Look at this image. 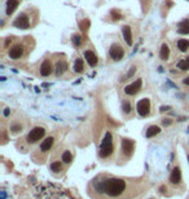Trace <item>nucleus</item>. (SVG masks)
Masks as SVG:
<instances>
[{
    "instance_id": "obj_30",
    "label": "nucleus",
    "mask_w": 189,
    "mask_h": 199,
    "mask_svg": "<svg viewBox=\"0 0 189 199\" xmlns=\"http://www.w3.org/2000/svg\"><path fill=\"white\" fill-rule=\"evenodd\" d=\"M112 16H113V19H121V14L117 13V10H112Z\"/></svg>"
},
{
    "instance_id": "obj_22",
    "label": "nucleus",
    "mask_w": 189,
    "mask_h": 199,
    "mask_svg": "<svg viewBox=\"0 0 189 199\" xmlns=\"http://www.w3.org/2000/svg\"><path fill=\"white\" fill-rule=\"evenodd\" d=\"M73 161V155L70 151H65L64 154H62V162L66 163V164H69V163H71Z\"/></svg>"
},
{
    "instance_id": "obj_29",
    "label": "nucleus",
    "mask_w": 189,
    "mask_h": 199,
    "mask_svg": "<svg viewBox=\"0 0 189 199\" xmlns=\"http://www.w3.org/2000/svg\"><path fill=\"white\" fill-rule=\"evenodd\" d=\"M135 72H136V66H132L131 70H129V72L127 74V78H128V79H129V78H132V76H133V74H135Z\"/></svg>"
},
{
    "instance_id": "obj_26",
    "label": "nucleus",
    "mask_w": 189,
    "mask_h": 199,
    "mask_svg": "<svg viewBox=\"0 0 189 199\" xmlns=\"http://www.w3.org/2000/svg\"><path fill=\"white\" fill-rule=\"evenodd\" d=\"M73 43H74V45L79 47V45L82 44V38H80V35H74V36H73Z\"/></svg>"
},
{
    "instance_id": "obj_20",
    "label": "nucleus",
    "mask_w": 189,
    "mask_h": 199,
    "mask_svg": "<svg viewBox=\"0 0 189 199\" xmlns=\"http://www.w3.org/2000/svg\"><path fill=\"white\" fill-rule=\"evenodd\" d=\"M83 70H84V62L82 58H77L75 62H74V71L78 72V74H80V72H83Z\"/></svg>"
},
{
    "instance_id": "obj_10",
    "label": "nucleus",
    "mask_w": 189,
    "mask_h": 199,
    "mask_svg": "<svg viewBox=\"0 0 189 199\" xmlns=\"http://www.w3.org/2000/svg\"><path fill=\"white\" fill-rule=\"evenodd\" d=\"M23 54V47L22 45H14L13 48H12L9 50V57L12 58V60H18V58H21Z\"/></svg>"
},
{
    "instance_id": "obj_31",
    "label": "nucleus",
    "mask_w": 189,
    "mask_h": 199,
    "mask_svg": "<svg viewBox=\"0 0 189 199\" xmlns=\"http://www.w3.org/2000/svg\"><path fill=\"white\" fill-rule=\"evenodd\" d=\"M163 124H164V126H170V124H171V120H170V119H164V120H163Z\"/></svg>"
},
{
    "instance_id": "obj_11",
    "label": "nucleus",
    "mask_w": 189,
    "mask_h": 199,
    "mask_svg": "<svg viewBox=\"0 0 189 199\" xmlns=\"http://www.w3.org/2000/svg\"><path fill=\"white\" fill-rule=\"evenodd\" d=\"M84 58L87 60L88 65L91 66V67H94V66L97 65V62H98L97 56L92 52V50H86V52H84Z\"/></svg>"
},
{
    "instance_id": "obj_35",
    "label": "nucleus",
    "mask_w": 189,
    "mask_h": 199,
    "mask_svg": "<svg viewBox=\"0 0 189 199\" xmlns=\"http://www.w3.org/2000/svg\"><path fill=\"white\" fill-rule=\"evenodd\" d=\"M168 109H170V107H166V106H162V107H161V111H166V110H168Z\"/></svg>"
},
{
    "instance_id": "obj_27",
    "label": "nucleus",
    "mask_w": 189,
    "mask_h": 199,
    "mask_svg": "<svg viewBox=\"0 0 189 199\" xmlns=\"http://www.w3.org/2000/svg\"><path fill=\"white\" fill-rule=\"evenodd\" d=\"M10 131L13 132V133H18L19 131H22V126L21 124H13V126L10 127Z\"/></svg>"
},
{
    "instance_id": "obj_21",
    "label": "nucleus",
    "mask_w": 189,
    "mask_h": 199,
    "mask_svg": "<svg viewBox=\"0 0 189 199\" xmlns=\"http://www.w3.org/2000/svg\"><path fill=\"white\" fill-rule=\"evenodd\" d=\"M178 48L180 52H187L189 49V40H187V39H180L178 41Z\"/></svg>"
},
{
    "instance_id": "obj_23",
    "label": "nucleus",
    "mask_w": 189,
    "mask_h": 199,
    "mask_svg": "<svg viewBox=\"0 0 189 199\" xmlns=\"http://www.w3.org/2000/svg\"><path fill=\"white\" fill-rule=\"evenodd\" d=\"M51 169H52V172H60L62 169V163L61 162H53L52 164H51Z\"/></svg>"
},
{
    "instance_id": "obj_17",
    "label": "nucleus",
    "mask_w": 189,
    "mask_h": 199,
    "mask_svg": "<svg viewBox=\"0 0 189 199\" xmlns=\"http://www.w3.org/2000/svg\"><path fill=\"white\" fill-rule=\"evenodd\" d=\"M159 57H161V60H163V61L168 60V57H170V48H168V45L166 44V43L162 44V47H161Z\"/></svg>"
},
{
    "instance_id": "obj_14",
    "label": "nucleus",
    "mask_w": 189,
    "mask_h": 199,
    "mask_svg": "<svg viewBox=\"0 0 189 199\" xmlns=\"http://www.w3.org/2000/svg\"><path fill=\"white\" fill-rule=\"evenodd\" d=\"M53 142H54V138L53 137H47L44 141L42 142V145H40V150L42 151H48L52 149V146H53Z\"/></svg>"
},
{
    "instance_id": "obj_1",
    "label": "nucleus",
    "mask_w": 189,
    "mask_h": 199,
    "mask_svg": "<svg viewBox=\"0 0 189 199\" xmlns=\"http://www.w3.org/2000/svg\"><path fill=\"white\" fill-rule=\"evenodd\" d=\"M97 190L101 193H105L109 197H119L126 190V182L121 178H108L104 182H101L100 186H97Z\"/></svg>"
},
{
    "instance_id": "obj_13",
    "label": "nucleus",
    "mask_w": 189,
    "mask_h": 199,
    "mask_svg": "<svg viewBox=\"0 0 189 199\" xmlns=\"http://www.w3.org/2000/svg\"><path fill=\"white\" fill-rule=\"evenodd\" d=\"M170 181L172 184H179L182 181V171H180L179 167H175L171 172V176H170Z\"/></svg>"
},
{
    "instance_id": "obj_37",
    "label": "nucleus",
    "mask_w": 189,
    "mask_h": 199,
    "mask_svg": "<svg viewBox=\"0 0 189 199\" xmlns=\"http://www.w3.org/2000/svg\"><path fill=\"white\" fill-rule=\"evenodd\" d=\"M188 161H189V157H188Z\"/></svg>"
},
{
    "instance_id": "obj_8",
    "label": "nucleus",
    "mask_w": 189,
    "mask_h": 199,
    "mask_svg": "<svg viewBox=\"0 0 189 199\" xmlns=\"http://www.w3.org/2000/svg\"><path fill=\"white\" fill-rule=\"evenodd\" d=\"M122 35H123V39L126 41V44L131 47L133 44V38H132V30L129 26H123L122 27Z\"/></svg>"
},
{
    "instance_id": "obj_28",
    "label": "nucleus",
    "mask_w": 189,
    "mask_h": 199,
    "mask_svg": "<svg viewBox=\"0 0 189 199\" xmlns=\"http://www.w3.org/2000/svg\"><path fill=\"white\" fill-rule=\"evenodd\" d=\"M88 27H89V21H84V22H82V23H80V30L87 31V30H88Z\"/></svg>"
},
{
    "instance_id": "obj_16",
    "label": "nucleus",
    "mask_w": 189,
    "mask_h": 199,
    "mask_svg": "<svg viewBox=\"0 0 189 199\" xmlns=\"http://www.w3.org/2000/svg\"><path fill=\"white\" fill-rule=\"evenodd\" d=\"M18 7V0H8L7 1V14L10 16Z\"/></svg>"
},
{
    "instance_id": "obj_5",
    "label": "nucleus",
    "mask_w": 189,
    "mask_h": 199,
    "mask_svg": "<svg viewBox=\"0 0 189 199\" xmlns=\"http://www.w3.org/2000/svg\"><path fill=\"white\" fill-rule=\"evenodd\" d=\"M13 26L17 27V29H21V30H26L30 27V21H29V17L25 14V13H21L18 16L17 18L14 19L13 22Z\"/></svg>"
},
{
    "instance_id": "obj_9",
    "label": "nucleus",
    "mask_w": 189,
    "mask_h": 199,
    "mask_svg": "<svg viewBox=\"0 0 189 199\" xmlns=\"http://www.w3.org/2000/svg\"><path fill=\"white\" fill-rule=\"evenodd\" d=\"M133 147H135V144H133L132 140H129V138L122 140V151L123 153H126L127 155H131L133 151Z\"/></svg>"
},
{
    "instance_id": "obj_33",
    "label": "nucleus",
    "mask_w": 189,
    "mask_h": 199,
    "mask_svg": "<svg viewBox=\"0 0 189 199\" xmlns=\"http://www.w3.org/2000/svg\"><path fill=\"white\" fill-rule=\"evenodd\" d=\"M166 190H167V189H166V186H161V189H159V192H161V193H162V194H163L164 192H166Z\"/></svg>"
},
{
    "instance_id": "obj_24",
    "label": "nucleus",
    "mask_w": 189,
    "mask_h": 199,
    "mask_svg": "<svg viewBox=\"0 0 189 199\" xmlns=\"http://www.w3.org/2000/svg\"><path fill=\"white\" fill-rule=\"evenodd\" d=\"M178 69L183 70V71H187V70H189V65H188V62H187L185 60L179 61V62H178Z\"/></svg>"
},
{
    "instance_id": "obj_32",
    "label": "nucleus",
    "mask_w": 189,
    "mask_h": 199,
    "mask_svg": "<svg viewBox=\"0 0 189 199\" xmlns=\"http://www.w3.org/2000/svg\"><path fill=\"white\" fill-rule=\"evenodd\" d=\"M183 83L185 84V85H189V76H188V78H185V79L183 80Z\"/></svg>"
},
{
    "instance_id": "obj_36",
    "label": "nucleus",
    "mask_w": 189,
    "mask_h": 199,
    "mask_svg": "<svg viewBox=\"0 0 189 199\" xmlns=\"http://www.w3.org/2000/svg\"><path fill=\"white\" fill-rule=\"evenodd\" d=\"M185 61L188 62V65H189V57H187V58H185Z\"/></svg>"
},
{
    "instance_id": "obj_18",
    "label": "nucleus",
    "mask_w": 189,
    "mask_h": 199,
    "mask_svg": "<svg viewBox=\"0 0 189 199\" xmlns=\"http://www.w3.org/2000/svg\"><path fill=\"white\" fill-rule=\"evenodd\" d=\"M66 69H68V64L65 61H58L56 64V75L61 76L66 71Z\"/></svg>"
},
{
    "instance_id": "obj_34",
    "label": "nucleus",
    "mask_w": 189,
    "mask_h": 199,
    "mask_svg": "<svg viewBox=\"0 0 189 199\" xmlns=\"http://www.w3.org/2000/svg\"><path fill=\"white\" fill-rule=\"evenodd\" d=\"M9 109H5V110H4V115H5V116H8V115H9Z\"/></svg>"
},
{
    "instance_id": "obj_7",
    "label": "nucleus",
    "mask_w": 189,
    "mask_h": 199,
    "mask_svg": "<svg viewBox=\"0 0 189 199\" xmlns=\"http://www.w3.org/2000/svg\"><path fill=\"white\" fill-rule=\"evenodd\" d=\"M141 87H143V80H141V79H137V80L133 81V83H131L129 85H127V87L124 88V92L127 93V95H129V96H135L136 93L140 92Z\"/></svg>"
},
{
    "instance_id": "obj_3",
    "label": "nucleus",
    "mask_w": 189,
    "mask_h": 199,
    "mask_svg": "<svg viewBox=\"0 0 189 199\" xmlns=\"http://www.w3.org/2000/svg\"><path fill=\"white\" fill-rule=\"evenodd\" d=\"M45 135V129L43 127H35L34 129H31L29 132V135H27V142L30 144H34L39 141V140H42L43 137H44Z\"/></svg>"
},
{
    "instance_id": "obj_6",
    "label": "nucleus",
    "mask_w": 189,
    "mask_h": 199,
    "mask_svg": "<svg viewBox=\"0 0 189 199\" xmlns=\"http://www.w3.org/2000/svg\"><path fill=\"white\" fill-rule=\"evenodd\" d=\"M109 54H110V57H112V60H114V61H121L122 58H123V56H124V50H123V48H122L121 45L113 44L112 47H110Z\"/></svg>"
},
{
    "instance_id": "obj_19",
    "label": "nucleus",
    "mask_w": 189,
    "mask_h": 199,
    "mask_svg": "<svg viewBox=\"0 0 189 199\" xmlns=\"http://www.w3.org/2000/svg\"><path fill=\"white\" fill-rule=\"evenodd\" d=\"M159 133H161V128L158 126H150L147 131V137L152 138V137H154V136L159 135Z\"/></svg>"
},
{
    "instance_id": "obj_4",
    "label": "nucleus",
    "mask_w": 189,
    "mask_h": 199,
    "mask_svg": "<svg viewBox=\"0 0 189 199\" xmlns=\"http://www.w3.org/2000/svg\"><path fill=\"white\" fill-rule=\"evenodd\" d=\"M136 109L140 116H148L149 112H150V101H149V98H141L137 102Z\"/></svg>"
},
{
    "instance_id": "obj_25",
    "label": "nucleus",
    "mask_w": 189,
    "mask_h": 199,
    "mask_svg": "<svg viewBox=\"0 0 189 199\" xmlns=\"http://www.w3.org/2000/svg\"><path fill=\"white\" fill-rule=\"evenodd\" d=\"M122 107H123V111L126 112V114H129L132 110V107H131V105H129L128 101H123V104H122Z\"/></svg>"
},
{
    "instance_id": "obj_15",
    "label": "nucleus",
    "mask_w": 189,
    "mask_h": 199,
    "mask_svg": "<svg viewBox=\"0 0 189 199\" xmlns=\"http://www.w3.org/2000/svg\"><path fill=\"white\" fill-rule=\"evenodd\" d=\"M178 33L182 34V35L189 34V19H184V21H182V22L179 23Z\"/></svg>"
},
{
    "instance_id": "obj_2",
    "label": "nucleus",
    "mask_w": 189,
    "mask_h": 199,
    "mask_svg": "<svg viewBox=\"0 0 189 199\" xmlns=\"http://www.w3.org/2000/svg\"><path fill=\"white\" fill-rule=\"evenodd\" d=\"M114 150V144H113V136L110 132H106L105 137L102 138L101 145H100V150H98V155L101 158H108L113 154Z\"/></svg>"
},
{
    "instance_id": "obj_12",
    "label": "nucleus",
    "mask_w": 189,
    "mask_h": 199,
    "mask_svg": "<svg viewBox=\"0 0 189 199\" xmlns=\"http://www.w3.org/2000/svg\"><path fill=\"white\" fill-rule=\"evenodd\" d=\"M51 72H52V64L47 60L42 64L40 66V75L42 76H49Z\"/></svg>"
}]
</instances>
